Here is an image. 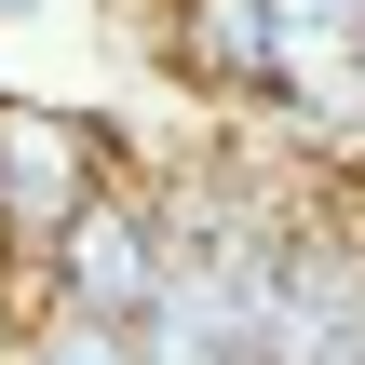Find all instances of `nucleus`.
Instances as JSON below:
<instances>
[{
    "label": "nucleus",
    "instance_id": "nucleus-4",
    "mask_svg": "<svg viewBox=\"0 0 365 365\" xmlns=\"http://www.w3.org/2000/svg\"><path fill=\"white\" fill-rule=\"evenodd\" d=\"M217 365H257V352H217Z\"/></svg>",
    "mask_w": 365,
    "mask_h": 365
},
{
    "label": "nucleus",
    "instance_id": "nucleus-2",
    "mask_svg": "<svg viewBox=\"0 0 365 365\" xmlns=\"http://www.w3.org/2000/svg\"><path fill=\"white\" fill-rule=\"evenodd\" d=\"M41 271H54V298H68V312H108V325H135V312L163 298V271H176V257H163V203L108 176V190H95V203H81L54 244H41Z\"/></svg>",
    "mask_w": 365,
    "mask_h": 365
},
{
    "label": "nucleus",
    "instance_id": "nucleus-5",
    "mask_svg": "<svg viewBox=\"0 0 365 365\" xmlns=\"http://www.w3.org/2000/svg\"><path fill=\"white\" fill-rule=\"evenodd\" d=\"M0 14H27V0H0Z\"/></svg>",
    "mask_w": 365,
    "mask_h": 365
},
{
    "label": "nucleus",
    "instance_id": "nucleus-3",
    "mask_svg": "<svg viewBox=\"0 0 365 365\" xmlns=\"http://www.w3.org/2000/svg\"><path fill=\"white\" fill-rule=\"evenodd\" d=\"M0 365H135V325H108V312H68V298H54Z\"/></svg>",
    "mask_w": 365,
    "mask_h": 365
},
{
    "label": "nucleus",
    "instance_id": "nucleus-1",
    "mask_svg": "<svg viewBox=\"0 0 365 365\" xmlns=\"http://www.w3.org/2000/svg\"><path fill=\"white\" fill-rule=\"evenodd\" d=\"M108 176H122L108 122H81V108H0V244L14 257H41Z\"/></svg>",
    "mask_w": 365,
    "mask_h": 365
}]
</instances>
